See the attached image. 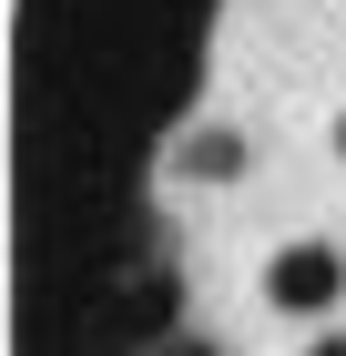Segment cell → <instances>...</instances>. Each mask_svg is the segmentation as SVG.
Listing matches in <instances>:
<instances>
[{"label":"cell","instance_id":"6da1fadb","mask_svg":"<svg viewBox=\"0 0 346 356\" xmlns=\"http://www.w3.org/2000/svg\"><path fill=\"white\" fill-rule=\"evenodd\" d=\"M346 296V254L336 245H275L265 254V305L275 316H326Z\"/></svg>","mask_w":346,"mask_h":356},{"label":"cell","instance_id":"7a4b0ae2","mask_svg":"<svg viewBox=\"0 0 346 356\" xmlns=\"http://www.w3.org/2000/svg\"><path fill=\"white\" fill-rule=\"evenodd\" d=\"M163 316H173V275H133V296H112V336L123 346H143Z\"/></svg>","mask_w":346,"mask_h":356},{"label":"cell","instance_id":"3957f363","mask_svg":"<svg viewBox=\"0 0 346 356\" xmlns=\"http://www.w3.org/2000/svg\"><path fill=\"white\" fill-rule=\"evenodd\" d=\"M173 163H184L194 184H235V173H244V133H224V122H214V133H184Z\"/></svg>","mask_w":346,"mask_h":356},{"label":"cell","instance_id":"277c9868","mask_svg":"<svg viewBox=\"0 0 346 356\" xmlns=\"http://www.w3.org/2000/svg\"><path fill=\"white\" fill-rule=\"evenodd\" d=\"M153 356H224V346H214V336H163Z\"/></svg>","mask_w":346,"mask_h":356},{"label":"cell","instance_id":"5b68a950","mask_svg":"<svg viewBox=\"0 0 346 356\" xmlns=\"http://www.w3.org/2000/svg\"><path fill=\"white\" fill-rule=\"evenodd\" d=\"M306 356H346V336H316V346H306Z\"/></svg>","mask_w":346,"mask_h":356},{"label":"cell","instance_id":"8992f818","mask_svg":"<svg viewBox=\"0 0 346 356\" xmlns=\"http://www.w3.org/2000/svg\"><path fill=\"white\" fill-rule=\"evenodd\" d=\"M336 153H346V112H336Z\"/></svg>","mask_w":346,"mask_h":356}]
</instances>
